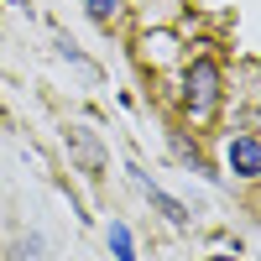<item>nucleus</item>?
<instances>
[{
    "label": "nucleus",
    "mask_w": 261,
    "mask_h": 261,
    "mask_svg": "<svg viewBox=\"0 0 261 261\" xmlns=\"http://www.w3.org/2000/svg\"><path fill=\"white\" fill-rule=\"evenodd\" d=\"M183 105H188L193 120H209L214 110H220V68H214L209 58H199V63L188 68V79H183Z\"/></svg>",
    "instance_id": "1"
},
{
    "label": "nucleus",
    "mask_w": 261,
    "mask_h": 261,
    "mask_svg": "<svg viewBox=\"0 0 261 261\" xmlns=\"http://www.w3.org/2000/svg\"><path fill=\"white\" fill-rule=\"evenodd\" d=\"M230 167L241 172V178H261V141H251V136L230 141Z\"/></svg>",
    "instance_id": "2"
},
{
    "label": "nucleus",
    "mask_w": 261,
    "mask_h": 261,
    "mask_svg": "<svg viewBox=\"0 0 261 261\" xmlns=\"http://www.w3.org/2000/svg\"><path fill=\"white\" fill-rule=\"evenodd\" d=\"M68 141H73V151H79V162L89 167V172H94V167L105 162V157H99V146H94V136H89V130H84V125H73V130H68Z\"/></svg>",
    "instance_id": "3"
},
{
    "label": "nucleus",
    "mask_w": 261,
    "mask_h": 261,
    "mask_svg": "<svg viewBox=\"0 0 261 261\" xmlns=\"http://www.w3.org/2000/svg\"><path fill=\"white\" fill-rule=\"evenodd\" d=\"M141 188L151 193V204H157V209L167 214V220H172V225H188V209H183L178 199H167V193H162V188H151V183H141Z\"/></svg>",
    "instance_id": "4"
},
{
    "label": "nucleus",
    "mask_w": 261,
    "mask_h": 261,
    "mask_svg": "<svg viewBox=\"0 0 261 261\" xmlns=\"http://www.w3.org/2000/svg\"><path fill=\"white\" fill-rule=\"evenodd\" d=\"M110 251H115V261H136V246H130L125 225H110Z\"/></svg>",
    "instance_id": "5"
},
{
    "label": "nucleus",
    "mask_w": 261,
    "mask_h": 261,
    "mask_svg": "<svg viewBox=\"0 0 261 261\" xmlns=\"http://www.w3.org/2000/svg\"><path fill=\"white\" fill-rule=\"evenodd\" d=\"M84 6H89V16H94V21H110V16L120 11V0H84Z\"/></svg>",
    "instance_id": "6"
},
{
    "label": "nucleus",
    "mask_w": 261,
    "mask_h": 261,
    "mask_svg": "<svg viewBox=\"0 0 261 261\" xmlns=\"http://www.w3.org/2000/svg\"><path fill=\"white\" fill-rule=\"evenodd\" d=\"M209 261H241V256H209Z\"/></svg>",
    "instance_id": "7"
}]
</instances>
